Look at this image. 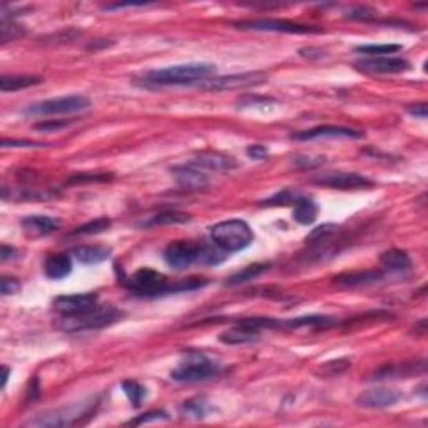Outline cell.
<instances>
[{
    "instance_id": "8d00e7d4",
    "label": "cell",
    "mask_w": 428,
    "mask_h": 428,
    "mask_svg": "<svg viewBox=\"0 0 428 428\" xmlns=\"http://www.w3.org/2000/svg\"><path fill=\"white\" fill-rule=\"evenodd\" d=\"M293 162L298 167H308V169H311V167H318L322 166L323 162H325V158L323 156H313V154H305V156H296L293 159Z\"/></svg>"
},
{
    "instance_id": "bcb514c9",
    "label": "cell",
    "mask_w": 428,
    "mask_h": 428,
    "mask_svg": "<svg viewBox=\"0 0 428 428\" xmlns=\"http://www.w3.org/2000/svg\"><path fill=\"white\" fill-rule=\"evenodd\" d=\"M15 253H17V251H15L14 248H10V246H7V245H2V251H0V258H2V261H7V259L14 258Z\"/></svg>"
},
{
    "instance_id": "30bf717a",
    "label": "cell",
    "mask_w": 428,
    "mask_h": 428,
    "mask_svg": "<svg viewBox=\"0 0 428 428\" xmlns=\"http://www.w3.org/2000/svg\"><path fill=\"white\" fill-rule=\"evenodd\" d=\"M203 245L196 241H173L164 250V259L173 270H186L193 263L201 261Z\"/></svg>"
},
{
    "instance_id": "2e32d148",
    "label": "cell",
    "mask_w": 428,
    "mask_h": 428,
    "mask_svg": "<svg viewBox=\"0 0 428 428\" xmlns=\"http://www.w3.org/2000/svg\"><path fill=\"white\" fill-rule=\"evenodd\" d=\"M189 166L196 167V169H204V171H214V173H219V171H231L239 167V162L236 161L234 158L231 156L221 154V153H201L198 154L196 158L191 159Z\"/></svg>"
},
{
    "instance_id": "74e56055",
    "label": "cell",
    "mask_w": 428,
    "mask_h": 428,
    "mask_svg": "<svg viewBox=\"0 0 428 428\" xmlns=\"http://www.w3.org/2000/svg\"><path fill=\"white\" fill-rule=\"evenodd\" d=\"M0 291L3 296L17 295L21 291V281L17 278H12V276H3L0 279Z\"/></svg>"
},
{
    "instance_id": "9c48e42d",
    "label": "cell",
    "mask_w": 428,
    "mask_h": 428,
    "mask_svg": "<svg viewBox=\"0 0 428 428\" xmlns=\"http://www.w3.org/2000/svg\"><path fill=\"white\" fill-rule=\"evenodd\" d=\"M234 27L246 30L261 32H285V34H319L322 27L306 26V24L279 21V19H258V21H239L233 22Z\"/></svg>"
},
{
    "instance_id": "4316f807",
    "label": "cell",
    "mask_w": 428,
    "mask_h": 428,
    "mask_svg": "<svg viewBox=\"0 0 428 428\" xmlns=\"http://www.w3.org/2000/svg\"><path fill=\"white\" fill-rule=\"evenodd\" d=\"M191 221V216L181 211H164V213L154 214L149 221L144 223V227L153 226H167V225H183V223Z\"/></svg>"
},
{
    "instance_id": "d6a6232c",
    "label": "cell",
    "mask_w": 428,
    "mask_h": 428,
    "mask_svg": "<svg viewBox=\"0 0 428 428\" xmlns=\"http://www.w3.org/2000/svg\"><path fill=\"white\" fill-rule=\"evenodd\" d=\"M24 34H26V30L22 29V26H17V24L9 21H2V26H0V41H2V44L15 41V39L22 37Z\"/></svg>"
},
{
    "instance_id": "ac0fdd59",
    "label": "cell",
    "mask_w": 428,
    "mask_h": 428,
    "mask_svg": "<svg viewBox=\"0 0 428 428\" xmlns=\"http://www.w3.org/2000/svg\"><path fill=\"white\" fill-rule=\"evenodd\" d=\"M173 174H174L176 181H178L179 186H181L183 189H187V191L204 189V187L210 184V179H207V176L204 174L203 171H199V169H196V167L189 166V164H186V166L173 167Z\"/></svg>"
},
{
    "instance_id": "83f0119b",
    "label": "cell",
    "mask_w": 428,
    "mask_h": 428,
    "mask_svg": "<svg viewBox=\"0 0 428 428\" xmlns=\"http://www.w3.org/2000/svg\"><path fill=\"white\" fill-rule=\"evenodd\" d=\"M270 270V265H250L246 266L245 270L239 271V273H236L231 276L230 279H226V286H238V285H243V283H248V281H253L254 278H258L259 275H263L265 271Z\"/></svg>"
},
{
    "instance_id": "7c38bea8",
    "label": "cell",
    "mask_w": 428,
    "mask_h": 428,
    "mask_svg": "<svg viewBox=\"0 0 428 428\" xmlns=\"http://www.w3.org/2000/svg\"><path fill=\"white\" fill-rule=\"evenodd\" d=\"M360 71L375 72V74H400L410 71L411 64L403 57L395 55H382V57H365L355 62Z\"/></svg>"
},
{
    "instance_id": "9a60e30c",
    "label": "cell",
    "mask_w": 428,
    "mask_h": 428,
    "mask_svg": "<svg viewBox=\"0 0 428 428\" xmlns=\"http://www.w3.org/2000/svg\"><path fill=\"white\" fill-rule=\"evenodd\" d=\"M291 138L296 141H313L319 138H345V139H362V131L351 129V127L343 126H318L310 131H303V133H295Z\"/></svg>"
},
{
    "instance_id": "cb8c5ba5",
    "label": "cell",
    "mask_w": 428,
    "mask_h": 428,
    "mask_svg": "<svg viewBox=\"0 0 428 428\" xmlns=\"http://www.w3.org/2000/svg\"><path fill=\"white\" fill-rule=\"evenodd\" d=\"M44 82L41 75L32 74H17V75H2L0 77V91L2 92H15L27 89V87L39 86Z\"/></svg>"
},
{
    "instance_id": "d590c367",
    "label": "cell",
    "mask_w": 428,
    "mask_h": 428,
    "mask_svg": "<svg viewBox=\"0 0 428 428\" xmlns=\"http://www.w3.org/2000/svg\"><path fill=\"white\" fill-rule=\"evenodd\" d=\"M299 198H301V196H296L293 191L285 189V191H281V193L275 194L273 198L265 199V203L263 204H268V206H279V204H290V203L295 204Z\"/></svg>"
},
{
    "instance_id": "8992f818",
    "label": "cell",
    "mask_w": 428,
    "mask_h": 428,
    "mask_svg": "<svg viewBox=\"0 0 428 428\" xmlns=\"http://www.w3.org/2000/svg\"><path fill=\"white\" fill-rule=\"evenodd\" d=\"M219 371V365L213 360H207L199 353H191L186 362H183L176 370L171 371V378L176 382H204L214 377Z\"/></svg>"
},
{
    "instance_id": "836d02e7",
    "label": "cell",
    "mask_w": 428,
    "mask_h": 428,
    "mask_svg": "<svg viewBox=\"0 0 428 428\" xmlns=\"http://www.w3.org/2000/svg\"><path fill=\"white\" fill-rule=\"evenodd\" d=\"M72 124H75L74 119H72V121H67V119H49V121L35 122L34 129L42 131V133H52V131L55 133V131L66 129V127L72 126Z\"/></svg>"
},
{
    "instance_id": "f35d334b",
    "label": "cell",
    "mask_w": 428,
    "mask_h": 428,
    "mask_svg": "<svg viewBox=\"0 0 428 428\" xmlns=\"http://www.w3.org/2000/svg\"><path fill=\"white\" fill-rule=\"evenodd\" d=\"M345 15L348 19H353V21L368 22V21H373V19H375V10L368 9V7H355V9L348 10Z\"/></svg>"
},
{
    "instance_id": "f6af8a7d",
    "label": "cell",
    "mask_w": 428,
    "mask_h": 428,
    "mask_svg": "<svg viewBox=\"0 0 428 428\" xmlns=\"http://www.w3.org/2000/svg\"><path fill=\"white\" fill-rule=\"evenodd\" d=\"M407 111H408V114H411L413 118L427 119V115H428V106L425 102L415 104V106H408Z\"/></svg>"
},
{
    "instance_id": "b9f144b4",
    "label": "cell",
    "mask_w": 428,
    "mask_h": 428,
    "mask_svg": "<svg viewBox=\"0 0 428 428\" xmlns=\"http://www.w3.org/2000/svg\"><path fill=\"white\" fill-rule=\"evenodd\" d=\"M113 178V174H75L67 181V184H74V183H84V181H109Z\"/></svg>"
},
{
    "instance_id": "5bb4252c",
    "label": "cell",
    "mask_w": 428,
    "mask_h": 428,
    "mask_svg": "<svg viewBox=\"0 0 428 428\" xmlns=\"http://www.w3.org/2000/svg\"><path fill=\"white\" fill-rule=\"evenodd\" d=\"M97 305V295L95 293H77L64 295L52 301V308L61 315H75L81 311L91 310Z\"/></svg>"
},
{
    "instance_id": "52a82bcc",
    "label": "cell",
    "mask_w": 428,
    "mask_h": 428,
    "mask_svg": "<svg viewBox=\"0 0 428 428\" xmlns=\"http://www.w3.org/2000/svg\"><path fill=\"white\" fill-rule=\"evenodd\" d=\"M268 81L265 72H245V74L221 75V77H210L198 82V87L206 91H238L245 87L259 86Z\"/></svg>"
},
{
    "instance_id": "4fadbf2b",
    "label": "cell",
    "mask_w": 428,
    "mask_h": 428,
    "mask_svg": "<svg viewBox=\"0 0 428 428\" xmlns=\"http://www.w3.org/2000/svg\"><path fill=\"white\" fill-rule=\"evenodd\" d=\"M402 391L395 390V388H370V390L360 393L357 400V405L363 408H387L393 407L402 400Z\"/></svg>"
},
{
    "instance_id": "f546056e",
    "label": "cell",
    "mask_w": 428,
    "mask_h": 428,
    "mask_svg": "<svg viewBox=\"0 0 428 428\" xmlns=\"http://www.w3.org/2000/svg\"><path fill=\"white\" fill-rule=\"evenodd\" d=\"M122 390L136 408L141 407L142 400L144 397H146V388H144L142 385H139V383L134 382V380H126V382L122 383Z\"/></svg>"
},
{
    "instance_id": "e0dca14e",
    "label": "cell",
    "mask_w": 428,
    "mask_h": 428,
    "mask_svg": "<svg viewBox=\"0 0 428 428\" xmlns=\"http://www.w3.org/2000/svg\"><path fill=\"white\" fill-rule=\"evenodd\" d=\"M59 225H61L59 219L42 214L27 216V218H22L21 221L24 234L29 236V238H44V236L54 233Z\"/></svg>"
},
{
    "instance_id": "ab89813d",
    "label": "cell",
    "mask_w": 428,
    "mask_h": 428,
    "mask_svg": "<svg viewBox=\"0 0 428 428\" xmlns=\"http://www.w3.org/2000/svg\"><path fill=\"white\" fill-rule=\"evenodd\" d=\"M276 101L271 97H259V95H245V97L238 99L236 106H239V109H245V107H254L259 104H275Z\"/></svg>"
},
{
    "instance_id": "d6986e66",
    "label": "cell",
    "mask_w": 428,
    "mask_h": 428,
    "mask_svg": "<svg viewBox=\"0 0 428 428\" xmlns=\"http://www.w3.org/2000/svg\"><path fill=\"white\" fill-rule=\"evenodd\" d=\"M259 339H261V331L254 326L243 325V323L219 335V342L225 345H248V343H256Z\"/></svg>"
},
{
    "instance_id": "44dd1931",
    "label": "cell",
    "mask_w": 428,
    "mask_h": 428,
    "mask_svg": "<svg viewBox=\"0 0 428 428\" xmlns=\"http://www.w3.org/2000/svg\"><path fill=\"white\" fill-rule=\"evenodd\" d=\"M383 278H385V273H383L382 270H365L342 273L338 275L337 278H333V281L335 285L339 286H365L382 281Z\"/></svg>"
},
{
    "instance_id": "f1b7e54d",
    "label": "cell",
    "mask_w": 428,
    "mask_h": 428,
    "mask_svg": "<svg viewBox=\"0 0 428 428\" xmlns=\"http://www.w3.org/2000/svg\"><path fill=\"white\" fill-rule=\"evenodd\" d=\"M355 50L368 55V57H382V55L400 52L402 46H398V44H365V46H358Z\"/></svg>"
},
{
    "instance_id": "277c9868",
    "label": "cell",
    "mask_w": 428,
    "mask_h": 428,
    "mask_svg": "<svg viewBox=\"0 0 428 428\" xmlns=\"http://www.w3.org/2000/svg\"><path fill=\"white\" fill-rule=\"evenodd\" d=\"M91 107L89 97L82 94H72V95H62V97L47 99V101H41L30 104L26 109V114L30 115H55V114H75L87 111Z\"/></svg>"
},
{
    "instance_id": "3957f363",
    "label": "cell",
    "mask_w": 428,
    "mask_h": 428,
    "mask_svg": "<svg viewBox=\"0 0 428 428\" xmlns=\"http://www.w3.org/2000/svg\"><path fill=\"white\" fill-rule=\"evenodd\" d=\"M211 239L225 253H236L251 245L253 231L241 219H227L211 227Z\"/></svg>"
},
{
    "instance_id": "e575fe53",
    "label": "cell",
    "mask_w": 428,
    "mask_h": 428,
    "mask_svg": "<svg viewBox=\"0 0 428 428\" xmlns=\"http://www.w3.org/2000/svg\"><path fill=\"white\" fill-rule=\"evenodd\" d=\"M337 231H338V226H335V225H322V226L315 227V230L306 236V241H310V243L326 241V239H330L331 236L337 233Z\"/></svg>"
},
{
    "instance_id": "4dcf8cb0",
    "label": "cell",
    "mask_w": 428,
    "mask_h": 428,
    "mask_svg": "<svg viewBox=\"0 0 428 428\" xmlns=\"http://www.w3.org/2000/svg\"><path fill=\"white\" fill-rule=\"evenodd\" d=\"M207 405L206 402L201 398H194V400H186V402L181 405V413L184 417L189 418H203L206 415Z\"/></svg>"
},
{
    "instance_id": "60d3db41",
    "label": "cell",
    "mask_w": 428,
    "mask_h": 428,
    "mask_svg": "<svg viewBox=\"0 0 428 428\" xmlns=\"http://www.w3.org/2000/svg\"><path fill=\"white\" fill-rule=\"evenodd\" d=\"M50 146L49 142L29 141V139H2V147H46Z\"/></svg>"
},
{
    "instance_id": "8fae6325",
    "label": "cell",
    "mask_w": 428,
    "mask_h": 428,
    "mask_svg": "<svg viewBox=\"0 0 428 428\" xmlns=\"http://www.w3.org/2000/svg\"><path fill=\"white\" fill-rule=\"evenodd\" d=\"M318 186L331 187V189H360V187H371L373 181L366 176L358 173H326L319 174L313 179Z\"/></svg>"
},
{
    "instance_id": "7dc6e473",
    "label": "cell",
    "mask_w": 428,
    "mask_h": 428,
    "mask_svg": "<svg viewBox=\"0 0 428 428\" xmlns=\"http://www.w3.org/2000/svg\"><path fill=\"white\" fill-rule=\"evenodd\" d=\"M9 375H10V368L9 366H2V388L7 387V382H9Z\"/></svg>"
},
{
    "instance_id": "7bdbcfd3",
    "label": "cell",
    "mask_w": 428,
    "mask_h": 428,
    "mask_svg": "<svg viewBox=\"0 0 428 428\" xmlns=\"http://www.w3.org/2000/svg\"><path fill=\"white\" fill-rule=\"evenodd\" d=\"M161 418H167L166 411H149V413H144L139 418L127 422V425H141V423L144 422H151V420H161Z\"/></svg>"
},
{
    "instance_id": "ee69618b",
    "label": "cell",
    "mask_w": 428,
    "mask_h": 428,
    "mask_svg": "<svg viewBox=\"0 0 428 428\" xmlns=\"http://www.w3.org/2000/svg\"><path fill=\"white\" fill-rule=\"evenodd\" d=\"M246 154L251 159H265L268 156V147L261 146V144H253V146H248Z\"/></svg>"
},
{
    "instance_id": "1f68e13d",
    "label": "cell",
    "mask_w": 428,
    "mask_h": 428,
    "mask_svg": "<svg viewBox=\"0 0 428 428\" xmlns=\"http://www.w3.org/2000/svg\"><path fill=\"white\" fill-rule=\"evenodd\" d=\"M111 219L109 218H97L94 221L86 223V225L79 226L77 230L72 231V234H99L109 230Z\"/></svg>"
},
{
    "instance_id": "603a6c76",
    "label": "cell",
    "mask_w": 428,
    "mask_h": 428,
    "mask_svg": "<svg viewBox=\"0 0 428 428\" xmlns=\"http://www.w3.org/2000/svg\"><path fill=\"white\" fill-rule=\"evenodd\" d=\"M111 251L107 246H75L71 253L82 265H99L109 258Z\"/></svg>"
},
{
    "instance_id": "ffe728a7",
    "label": "cell",
    "mask_w": 428,
    "mask_h": 428,
    "mask_svg": "<svg viewBox=\"0 0 428 428\" xmlns=\"http://www.w3.org/2000/svg\"><path fill=\"white\" fill-rule=\"evenodd\" d=\"M427 363L425 360H415V362H407L403 365H387L375 371V380L383 378H400V377H413L417 373H425Z\"/></svg>"
},
{
    "instance_id": "ba28073f",
    "label": "cell",
    "mask_w": 428,
    "mask_h": 428,
    "mask_svg": "<svg viewBox=\"0 0 428 428\" xmlns=\"http://www.w3.org/2000/svg\"><path fill=\"white\" fill-rule=\"evenodd\" d=\"M89 405H72L64 407L59 410L49 411V413L39 415V417L29 420L26 423L27 427H47V428H59V427H71L81 422L82 417L89 415Z\"/></svg>"
},
{
    "instance_id": "7402d4cb",
    "label": "cell",
    "mask_w": 428,
    "mask_h": 428,
    "mask_svg": "<svg viewBox=\"0 0 428 428\" xmlns=\"http://www.w3.org/2000/svg\"><path fill=\"white\" fill-rule=\"evenodd\" d=\"M44 271H46L47 278L54 279V281L64 279L66 276H69L72 271L71 254L59 253V254L47 256L46 263H44Z\"/></svg>"
},
{
    "instance_id": "5b68a950",
    "label": "cell",
    "mask_w": 428,
    "mask_h": 428,
    "mask_svg": "<svg viewBox=\"0 0 428 428\" xmlns=\"http://www.w3.org/2000/svg\"><path fill=\"white\" fill-rule=\"evenodd\" d=\"M124 286L136 296H161L167 295L169 281L159 271L151 268H141L124 279Z\"/></svg>"
},
{
    "instance_id": "7a4b0ae2",
    "label": "cell",
    "mask_w": 428,
    "mask_h": 428,
    "mask_svg": "<svg viewBox=\"0 0 428 428\" xmlns=\"http://www.w3.org/2000/svg\"><path fill=\"white\" fill-rule=\"evenodd\" d=\"M122 318V311L114 306H97L91 310L81 311L75 315H62L57 322V328L67 333H79V331L101 330Z\"/></svg>"
},
{
    "instance_id": "484cf974",
    "label": "cell",
    "mask_w": 428,
    "mask_h": 428,
    "mask_svg": "<svg viewBox=\"0 0 428 428\" xmlns=\"http://www.w3.org/2000/svg\"><path fill=\"white\" fill-rule=\"evenodd\" d=\"M316 216H318V206L315 201L308 198H299L295 203L293 210V219L299 225H313Z\"/></svg>"
},
{
    "instance_id": "d4e9b609",
    "label": "cell",
    "mask_w": 428,
    "mask_h": 428,
    "mask_svg": "<svg viewBox=\"0 0 428 428\" xmlns=\"http://www.w3.org/2000/svg\"><path fill=\"white\" fill-rule=\"evenodd\" d=\"M380 263L391 271H407L410 270L411 259L410 254L403 250H388L380 256Z\"/></svg>"
},
{
    "instance_id": "6da1fadb",
    "label": "cell",
    "mask_w": 428,
    "mask_h": 428,
    "mask_svg": "<svg viewBox=\"0 0 428 428\" xmlns=\"http://www.w3.org/2000/svg\"><path fill=\"white\" fill-rule=\"evenodd\" d=\"M214 74V64L191 62L147 71L144 72L142 81L146 84H156V86H187V84H198L204 79L213 77Z\"/></svg>"
}]
</instances>
